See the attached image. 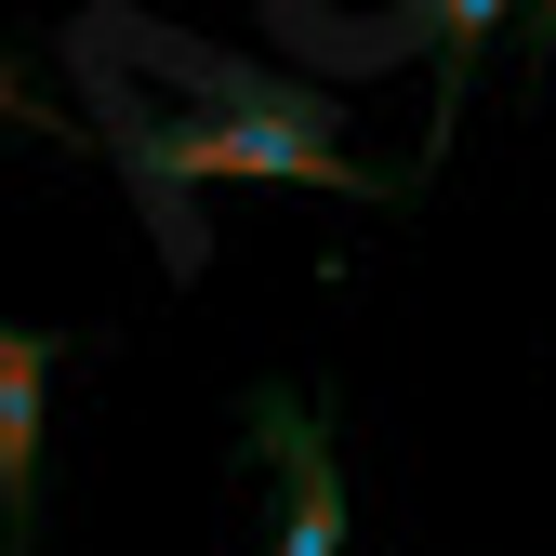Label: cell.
<instances>
[{"mask_svg":"<svg viewBox=\"0 0 556 556\" xmlns=\"http://www.w3.org/2000/svg\"><path fill=\"white\" fill-rule=\"evenodd\" d=\"M530 53H556V14H530Z\"/></svg>","mask_w":556,"mask_h":556,"instance_id":"cell-5","label":"cell"},{"mask_svg":"<svg viewBox=\"0 0 556 556\" xmlns=\"http://www.w3.org/2000/svg\"><path fill=\"white\" fill-rule=\"evenodd\" d=\"M80 358L66 331H14L0 318V556H40V397Z\"/></svg>","mask_w":556,"mask_h":556,"instance_id":"cell-3","label":"cell"},{"mask_svg":"<svg viewBox=\"0 0 556 556\" xmlns=\"http://www.w3.org/2000/svg\"><path fill=\"white\" fill-rule=\"evenodd\" d=\"M0 132H40V147H80V119H66L53 93H27V66L0 53Z\"/></svg>","mask_w":556,"mask_h":556,"instance_id":"cell-4","label":"cell"},{"mask_svg":"<svg viewBox=\"0 0 556 556\" xmlns=\"http://www.w3.org/2000/svg\"><path fill=\"white\" fill-rule=\"evenodd\" d=\"M239 451L278 477V556H344V451L318 425L305 384H252L239 397Z\"/></svg>","mask_w":556,"mask_h":556,"instance_id":"cell-2","label":"cell"},{"mask_svg":"<svg viewBox=\"0 0 556 556\" xmlns=\"http://www.w3.org/2000/svg\"><path fill=\"white\" fill-rule=\"evenodd\" d=\"M106 147L132 186H318V199H371V213L410 199V173H371L344 147V93L305 80H226L199 119H119Z\"/></svg>","mask_w":556,"mask_h":556,"instance_id":"cell-1","label":"cell"}]
</instances>
